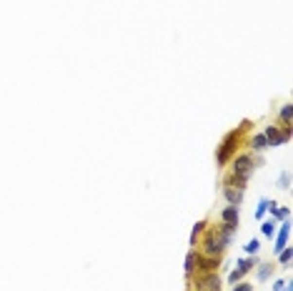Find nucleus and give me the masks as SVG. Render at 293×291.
Returning a JSON list of instances; mask_svg holds the SVG:
<instances>
[{
    "label": "nucleus",
    "mask_w": 293,
    "mask_h": 291,
    "mask_svg": "<svg viewBox=\"0 0 293 291\" xmlns=\"http://www.w3.org/2000/svg\"><path fill=\"white\" fill-rule=\"evenodd\" d=\"M253 266H258V253L238 259L236 269L228 273V284H238V281H243V279H246V273H251V271H253Z\"/></svg>",
    "instance_id": "nucleus-4"
},
{
    "label": "nucleus",
    "mask_w": 293,
    "mask_h": 291,
    "mask_svg": "<svg viewBox=\"0 0 293 291\" xmlns=\"http://www.w3.org/2000/svg\"><path fill=\"white\" fill-rule=\"evenodd\" d=\"M278 233H273V253H278L281 249L288 246V238H291V221H278Z\"/></svg>",
    "instance_id": "nucleus-7"
},
{
    "label": "nucleus",
    "mask_w": 293,
    "mask_h": 291,
    "mask_svg": "<svg viewBox=\"0 0 293 291\" xmlns=\"http://www.w3.org/2000/svg\"><path fill=\"white\" fill-rule=\"evenodd\" d=\"M243 196H246V191H240V188L223 186V198H226L228 206H240V203H243Z\"/></svg>",
    "instance_id": "nucleus-10"
},
{
    "label": "nucleus",
    "mask_w": 293,
    "mask_h": 291,
    "mask_svg": "<svg viewBox=\"0 0 293 291\" xmlns=\"http://www.w3.org/2000/svg\"><path fill=\"white\" fill-rule=\"evenodd\" d=\"M243 251H246V256H253V253H258V251H261V241H258V238H251V241L243 246Z\"/></svg>",
    "instance_id": "nucleus-20"
},
{
    "label": "nucleus",
    "mask_w": 293,
    "mask_h": 291,
    "mask_svg": "<svg viewBox=\"0 0 293 291\" xmlns=\"http://www.w3.org/2000/svg\"><path fill=\"white\" fill-rule=\"evenodd\" d=\"M263 136H266L268 148H278V146H283V128H281V126H275V123L266 126V128H263Z\"/></svg>",
    "instance_id": "nucleus-8"
},
{
    "label": "nucleus",
    "mask_w": 293,
    "mask_h": 291,
    "mask_svg": "<svg viewBox=\"0 0 293 291\" xmlns=\"http://www.w3.org/2000/svg\"><path fill=\"white\" fill-rule=\"evenodd\" d=\"M278 186L283 188V191H288V188H291V171H283V174H281V178H278Z\"/></svg>",
    "instance_id": "nucleus-21"
},
{
    "label": "nucleus",
    "mask_w": 293,
    "mask_h": 291,
    "mask_svg": "<svg viewBox=\"0 0 293 291\" xmlns=\"http://www.w3.org/2000/svg\"><path fill=\"white\" fill-rule=\"evenodd\" d=\"M185 286H191V291H223L218 273H203V276H196V284L191 281Z\"/></svg>",
    "instance_id": "nucleus-5"
},
{
    "label": "nucleus",
    "mask_w": 293,
    "mask_h": 291,
    "mask_svg": "<svg viewBox=\"0 0 293 291\" xmlns=\"http://www.w3.org/2000/svg\"><path fill=\"white\" fill-rule=\"evenodd\" d=\"M238 221H240V206H226V209L220 211V224L238 226Z\"/></svg>",
    "instance_id": "nucleus-11"
},
{
    "label": "nucleus",
    "mask_w": 293,
    "mask_h": 291,
    "mask_svg": "<svg viewBox=\"0 0 293 291\" xmlns=\"http://www.w3.org/2000/svg\"><path fill=\"white\" fill-rule=\"evenodd\" d=\"M283 291H291V289H288V286H286V289H283Z\"/></svg>",
    "instance_id": "nucleus-25"
},
{
    "label": "nucleus",
    "mask_w": 293,
    "mask_h": 291,
    "mask_svg": "<svg viewBox=\"0 0 293 291\" xmlns=\"http://www.w3.org/2000/svg\"><path fill=\"white\" fill-rule=\"evenodd\" d=\"M278 118H281V126H293V103H286L281 108Z\"/></svg>",
    "instance_id": "nucleus-15"
},
{
    "label": "nucleus",
    "mask_w": 293,
    "mask_h": 291,
    "mask_svg": "<svg viewBox=\"0 0 293 291\" xmlns=\"http://www.w3.org/2000/svg\"><path fill=\"white\" fill-rule=\"evenodd\" d=\"M261 233L266 236V238H273V233H275V221L271 218V221H263L261 224Z\"/></svg>",
    "instance_id": "nucleus-18"
},
{
    "label": "nucleus",
    "mask_w": 293,
    "mask_h": 291,
    "mask_svg": "<svg viewBox=\"0 0 293 291\" xmlns=\"http://www.w3.org/2000/svg\"><path fill=\"white\" fill-rule=\"evenodd\" d=\"M231 291H253V284H248V281H238V284H233Z\"/></svg>",
    "instance_id": "nucleus-22"
},
{
    "label": "nucleus",
    "mask_w": 293,
    "mask_h": 291,
    "mask_svg": "<svg viewBox=\"0 0 293 291\" xmlns=\"http://www.w3.org/2000/svg\"><path fill=\"white\" fill-rule=\"evenodd\" d=\"M248 148H251V153H256V156H261V153L268 148V143H266V136H263V133H256V136H251Z\"/></svg>",
    "instance_id": "nucleus-13"
},
{
    "label": "nucleus",
    "mask_w": 293,
    "mask_h": 291,
    "mask_svg": "<svg viewBox=\"0 0 293 291\" xmlns=\"http://www.w3.org/2000/svg\"><path fill=\"white\" fill-rule=\"evenodd\" d=\"M196 261H198V251L191 249L185 253V261H183V273H185V284L193 281V273H196Z\"/></svg>",
    "instance_id": "nucleus-9"
},
{
    "label": "nucleus",
    "mask_w": 293,
    "mask_h": 291,
    "mask_svg": "<svg viewBox=\"0 0 293 291\" xmlns=\"http://www.w3.org/2000/svg\"><path fill=\"white\" fill-rule=\"evenodd\" d=\"M251 126H253V123L246 118L240 126H236L233 131H228V133L220 138V143H218V148H216V163H218V168H223V166L231 163V158L240 151V146H243V136H246V131H251Z\"/></svg>",
    "instance_id": "nucleus-3"
},
{
    "label": "nucleus",
    "mask_w": 293,
    "mask_h": 291,
    "mask_svg": "<svg viewBox=\"0 0 293 291\" xmlns=\"http://www.w3.org/2000/svg\"><path fill=\"white\" fill-rule=\"evenodd\" d=\"M205 226H208V221H205V218L196 221V226L191 229V236H188V246H191V249H196V244H198V238H201V233L205 231Z\"/></svg>",
    "instance_id": "nucleus-14"
},
{
    "label": "nucleus",
    "mask_w": 293,
    "mask_h": 291,
    "mask_svg": "<svg viewBox=\"0 0 293 291\" xmlns=\"http://www.w3.org/2000/svg\"><path fill=\"white\" fill-rule=\"evenodd\" d=\"M268 203H271V198H261V201H258V206H256V218H258V221H261V218L266 216Z\"/></svg>",
    "instance_id": "nucleus-19"
},
{
    "label": "nucleus",
    "mask_w": 293,
    "mask_h": 291,
    "mask_svg": "<svg viewBox=\"0 0 293 291\" xmlns=\"http://www.w3.org/2000/svg\"><path fill=\"white\" fill-rule=\"evenodd\" d=\"M273 271H275V264H271V261H258V271H256V281H258V284H263V281H268V279L273 276Z\"/></svg>",
    "instance_id": "nucleus-12"
},
{
    "label": "nucleus",
    "mask_w": 293,
    "mask_h": 291,
    "mask_svg": "<svg viewBox=\"0 0 293 291\" xmlns=\"http://www.w3.org/2000/svg\"><path fill=\"white\" fill-rule=\"evenodd\" d=\"M291 259H293V249H291V246H286V249L278 251V264H281L283 269L291 266Z\"/></svg>",
    "instance_id": "nucleus-16"
},
{
    "label": "nucleus",
    "mask_w": 293,
    "mask_h": 291,
    "mask_svg": "<svg viewBox=\"0 0 293 291\" xmlns=\"http://www.w3.org/2000/svg\"><path fill=\"white\" fill-rule=\"evenodd\" d=\"M286 286H288V279H275V281H273V286H271V289H273V291H283V289H286Z\"/></svg>",
    "instance_id": "nucleus-23"
},
{
    "label": "nucleus",
    "mask_w": 293,
    "mask_h": 291,
    "mask_svg": "<svg viewBox=\"0 0 293 291\" xmlns=\"http://www.w3.org/2000/svg\"><path fill=\"white\" fill-rule=\"evenodd\" d=\"M236 231H238V226H233V224L205 226V231L201 233V238H198L196 246H201V253H205V256H218V259H220V256L228 251Z\"/></svg>",
    "instance_id": "nucleus-1"
},
{
    "label": "nucleus",
    "mask_w": 293,
    "mask_h": 291,
    "mask_svg": "<svg viewBox=\"0 0 293 291\" xmlns=\"http://www.w3.org/2000/svg\"><path fill=\"white\" fill-rule=\"evenodd\" d=\"M185 291H191V286H185Z\"/></svg>",
    "instance_id": "nucleus-24"
},
{
    "label": "nucleus",
    "mask_w": 293,
    "mask_h": 291,
    "mask_svg": "<svg viewBox=\"0 0 293 291\" xmlns=\"http://www.w3.org/2000/svg\"><path fill=\"white\" fill-rule=\"evenodd\" d=\"M271 218L275 221V224H278V221H286V218H291V209H288V206H278V209L273 211Z\"/></svg>",
    "instance_id": "nucleus-17"
},
{
    "label": "nucleus",
    "mask_w": 293,
    "mask_h": 291,
    "mask_svg": "<svg viewBox=\"0 0 293 291\" xmlns=\"http://www.w3.org/2000/svg\"><path fill=\"white\" fill-rule=\"evenodd\" d=\"M228 174L223 176V186H231V188H240V191H246V186L253 176V171H256V158H253V153H236V156L231 158L228 163Z\"/></svg>",
    "instance_id": "nucleus-2"
},
{
    "label": "nucleus",
    "mask_w": 293,
    "mask_h": 291,
    "mask_svg": "<svg viewBox=\"0 0 293 291\" xmlns=\"http://www.w3.org/2000/svg\"><path fill=\"white\" fill-rule=\"evenodd\" d=\"M218 269H220V259H218V256L198 253V261H196V276H203V273H218Z\"/></svg>",
    "instance_id": "nucleus-6"
}]
</instances>
